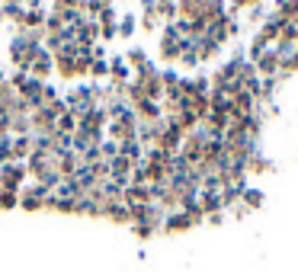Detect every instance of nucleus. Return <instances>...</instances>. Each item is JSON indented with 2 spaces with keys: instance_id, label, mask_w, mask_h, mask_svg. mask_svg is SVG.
Here are the masks:
<instances>
[{
  "instance_id": "nucleus-1",
  "label": "nucleus",
  "mask_w": 298,
  "mask_h": 272,
  "mask_svg": "<svg viewBox=\"0 0 298 272\" xmlns=\"http://www.w3.org/2000/svg\"><path fill=\"white\" fill-rule=\"evenodd\" d=\"M135 22H138L135 16H122V22H119V29H116V32H119V35H125V39H128V35L135 32Z\"/></svg>"
}]
</instances>
